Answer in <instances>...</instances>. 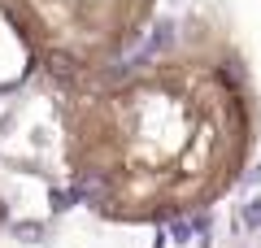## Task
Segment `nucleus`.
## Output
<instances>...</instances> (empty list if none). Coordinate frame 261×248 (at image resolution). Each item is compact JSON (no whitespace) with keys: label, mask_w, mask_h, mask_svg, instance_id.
<instances>
[{"label":"nucleus","mask_w":261,"mask_h":248,"mask_svg":"<svg viewBox=\"0 0 261 248\" xmlns=\"http://www.w3.org/2000/svg\"><path fill=\"white\" fill-rule=\"evenodd\" d=\"M152 13L157 0H0V18L31 65L61 87L126 61Z\"/></svg>","instance_id":"f03ea898"},{"label":"nucleus","mask_w":261,"mask_h":248,"mask_svg":"<svg viewBox=\"0 0 261 248\" xmlns=\"http://www.w3.org/2000/svg\"><path fill=\"white\" fill-rule=\"evenodd\" d=\"M61 92L65 179L105 222L152 227L209 209L257 148V92L218 44L118 61Z\"/></svg>","instance_id":"f257e3e1"},{"label":"nucleus","mask_w":261,"mask_h":248,"mask_svg":"<svg viewBox=\"0 0 261 248\" xmlns=\"http://www.w3.org/2000/svg\"><path fill=\"white\" fill-rule=\"evenodd\" d=\"M0 222H5V205H0Z\"/></svg>","instance_id":"7ed1b4c3"}]
</instances>
